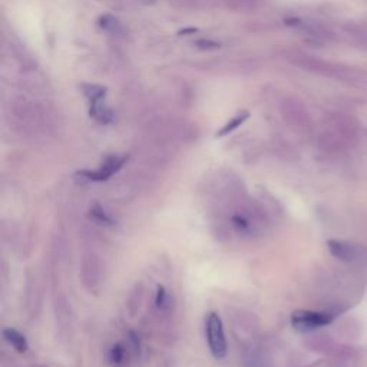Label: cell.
Segmentation results:
<instances>
[{"label":"cell","instance_id":"cell-1","mask_svg":"<svg viewBox=\"0 0 367 367\" xmlns=\"http://www.w3.org/2000/svg\"><path fill=\"white\" fill-rule=\"evenodd\" d=\"M11 115L26 126H44L51 114L48 108L30 95H16L9 104Z\"/></svg>","mask_w":367,"mask_h":367},{"label":"cell","instance_id":"cell-2","mask_svg":"<svg viewBox=\"0 0 367 367\" xmlns=\"http://www.w3.org/2000/svg\"><path fill=\"white\" fill-rule=\"evenodd\" d=\"M206 336H207V343L210 347L211 354L217 359L221 360L227 356V338L224 331V324L218 313L213 312L207 316L206 320Z\"/></svg>","mask_w":367,"mask_h":367},{"label":"cell","instance_id":"cell-3","mask_svg":"<svg viewBox=\"0 0 367 367\" xmlns=\"http://www.w3.org/2000/svg\"><path fill=\"white\" fill-rule=\"evenodd\" d=\"M327 250L339 261L347 264H364L367 262V248L364 246L346 241V240H328Z\"/></svg>","mask_w":367,"mask_h":367},{"label":"cell","instance_id":"cell-4","mask_svg":"<svg viewBox=\"0 0 367 367\" xmlns=\"http://www.w3.org/2000/svg\"><path fill=\"white\" fill-rule=\"evenodd\" d=\"M335 316L328 312H314V310H295L291 314V326L294 330L309 333L320 327L328 326Z\"/></svg>","mask_w":367,"mask_h":367},{"label":"cell","instance_id":"cell-5","mask_svg":"<svg viewBox=\"0 0 367 367\" xmlns=\"http://www.w3.org/2000/svg\"><path fill=\"white\" fill-rule=\"evenodd\" d=\"M128 156L125 155H111L108 156L104 164L99 166L98 170H82L78 173V175L86 181H95V182H104L108 181L112 175H115L122 166L126 164Z\"/></svg>","mask_w":367,"mask_h":367},{"label":"cell","instance_id":"cell-6","mask_svg":"<svg viewBox=\"0 0 367 367\" xmlns=\"http://www.w3.org/2000/svg\"><path fill=\"white\" fill-rule=\"evenodd\" d=\"M281 114L284 119L297 129H309L312 126V119L307 109L295 98L284 99L281 104Z\"/></svg>","mask_w":367,"mask_h":367},{"label":"cell","instance_id":"cell-7","mask_svg":"<svg viewBox=\"0 0 367 367\" xmlns=\"http://www.w3.org/2000/svg\"><path fill=\"white\" fill-rule=\"evenodd\" d=\"M2 336L8 345H11L18 353L23 354L29 350V345L26 338L22 335V333L13 327H6L2 330Z\"/></svg>","mask_w":367,"mask_h":367},{"label":"cell","instance_id":"cell-8","mask_svg":"<svg viewBox=\"0 0 367 367\" xmlns=\"http://www.w3.org/2000/svg\"><path fill=\"white\" fill-rule=\"evenodd\" d=\"M91 116L99 122V124H109L112 122L114 119V114L112 111L107 107V104L104 102V99H101V101H98V102H93L91 104Z\"/></svg>","mask_w":367,"mask_h":367},{"label":"cell","instance_id":"cell-9","mask_svg":"<svg viewBox=\"0 0 367 367\" xmlns=\"http://www.w3.org/2000/svg\"><path fill=\"white\" fill-rule=\"evenodd\" d=\"M225 6L239 13H250L260 8L261 0H224Z\"/></svg>","mask_w":367,"mask_h":367},{"label":"cell","instance_id":"cell-10","mask_svg":"<svg viewBox=\"0 0 367 367\" xmlns=\"http://www.w3.org/2000/svg\"><path fill=\"white\" fill-rule=\"evenodd\" d=\"M248 116H250V114H248L247 111H243V112L237 114L234 118H232L231 121H228V122L217 132L215 137H217V138H224V137L229 135L231 132H234L239 126H241V125L248 119Z\"/></svg>","mask_w":367,"mask_h":367},{"label":"cell","instance_id":"cell-11","mask_svg":"<svg viewBox=\"0 0 367 367\" xmlns=\"http://www.w3.org/2000/svg\"><path fill=\"white\" fill-rule=\"evenodd\" d=\"M89 217H91L93 221H96V222H99V224H102V225H114V224H115L114 218H112L101 206H99V204H93V206L91 207V210H89Z\"/></svg>","mask_w":367,"mask_h":367},{"label":"cell","instance_id":"cell-12","mask_svg":"<svg viewBox=\"0 0 367 367\" xmlns=\"http://www.w3.org/2000/svg\"><path fill=\"white\" fill-rule=\"evenodd\" d=\"M99 25H101V27L105 29L107 32L112 33V35H119V33L124 32V27H122L121 22L116 18L109 16V15L102 16L101 20H99Z\"/></svg>","mask_w":367,"mask_h":367},{"label":"cell","instance_id":"cell-13","mask_svg":"<svg viewBox=\"0 0 367 367\" xmlns=\"http://www.w3.org/2000/svg\"><path fill=\"white\" fill-rule=\"evenodd\" d=\"M82 88H84L85 96L89 99L91 104L101 101V99H104V96L107 93V89L104 86H99V85H84Z\"/></svg>","mask_w":367,"mask_h":367},{"label":"cell","instance_id":"cell-14","mask_svg":"<svg viewBox=\"0 0 367 367\" xmlns=\"http://www.w3.org/2000/svg\"><path fill=\"white\" fill-rule=\"evenodd\" d=\"M125 353L126 352H125L124 345L122 343H116V345L112 346V349L109 352V359H111V361L114 364H121L124 361V359H125Z\"/></svg>","mask_w":367,"mask_h":367},{"label":"cell","instance_id":"cell-15","mask_svg":"<svg viewBox=\"0 0 367 367\" xmlns=\"http://www.w3.org/2000/svg\"><path fill=\"white\" fill-rule=\"evenodd\" d=\"M195 46L201 51H215L220 48V44L210 39H199L195 42Z\"/></svg>","mask_w":367,"mask_h":367},{"label":"cell","instance_id":"cell-16","mask_svg":"<svg viewBox=\"0 0 367 367\" xmlns=\"http://www.w3.org/2000/svg\"><path fill=\"white\" fill-rule=\"evenodd\" d=\"M166 302V290L164 286H158L156 288V297H155V305L158 307H162Z\"/></svg>","mask_w":367,"mask_h":367},{"label":"cell","instance_id":"cell-17","mask_svg":"<svg viewBox=\"0 0 367 367\" xmlns=\"http://www.w3.org/2000/svg\"><path fill=\"white\" fill-rule=\"evenodd\" d=\"M232 222H234V225H236L237 228H240V229H243V228H247V227H248V222H247V220H244V218H243V217H240V215H237V217L232 218Z\"/></svg>","mask_w":367,"mask_h":367},{"label":"cell","instance_id":"cell-18","mask_svg":"<svg viewBox=\"0 0 367 367\" xmlns=\"http://www.w3.org/2000/svg\"><path fill=\"white\" fill-rule=\"evenodd\" d=\"M195 32H196V29H185L181 33H195Z\"/></svg>","mask_w":367,"mask_h":367}]
</instances>
